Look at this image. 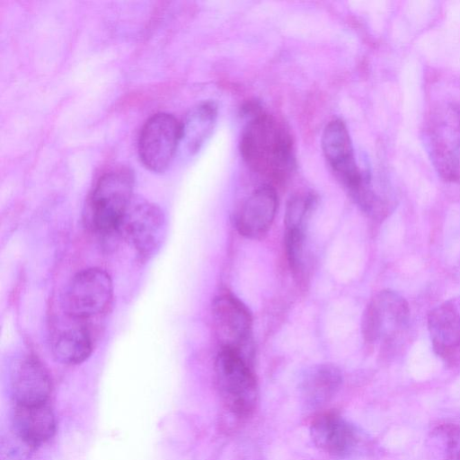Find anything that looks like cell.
I'll return each mask as SVG.
<instances>
[{
  "mask_svg": "<svg viewBox=\"0 0 460 460\" xmlns=\"http://www.w3.org/2000/svg\"><path fill=\"white\" fill-rule=\"evenodd\" d=\"M240 152L250 168L275 182L285 181L295 166L289 131L274 116L260 110L254 111L242 133Z\"/></svg>",
  "mask_w": 460,
  "mask_h": 460,
  "instance_id": "6da1fadb",
  "label": "cell"
},
{
  "mask_svg": "<svg viewBox=\"0 0 460 460\" xmlns=\"http://www.w3.org/2000/svg\"><path fill=\"white\" fill-rule=\"evenodd\" d=\"M134 176L128 168L104 172L94 183L86 199L84 221L98 234L119 232L133 200Z\"/></svg>",
  "mask_w": 460,
  "mask_h": 460,
  "instance_id": "7a4b0ae2",
  "label": "cell"
},
{
  "mask_svg": "<svg viewBox=\"0 0 460 460\" xmlns=\"http://www.w3.org/2000/svg\"><path fill=\"white\" fill-rule=\"evenodd\" d=\"M431 163L446 181L460 180V108L446 104L433 109L424 129Z\"/></svg>",
  "mask_w": 460,
  "mask_h": 460,
  "instance_id": "3957f363",
  "label": "cell"
},
{
  "mask_svg": "<svg viewBox=\"0 0 460 460\" xmlns=\"http://www.w3.org/2000/svg\"><path fill=\"white\" fill-rule=\"evenodd\" d=\"M214 368L217 386L226 407L240 418L251 415L258 400V385L249 359L233 349H221Z\"/></svg>",
  "mask_w": 460,
  "mask_h": 460,
  "instance_id": "277c9868",
  "label": "cell"
},
{
  "mask_svg": "<svg viewBox=\"0 0 460 460\" xmlns=\"http://www.w3.org/2000/svg\"><path fill=\"white\" fill-rule=\"evenodd\" d=\"M113 298L112 280L102 269L89 268L76 273L62 296L63 314L86 322L104 314Z\"/></svg>",
  "mask_w": 460,
  "mask_h": 460,
  "instance_id": "5b68a950",
  "label": "cell"
},
{
  "mask_svg": "<svg viewBox=\"0 0 460 460\" xmlns=\"http://www.w3.org/2000/svg\"><path fill=\"white\" fill-rule=\"evenodd\" d=\"M142 261L153 257L162 246L166 220L163 210L146 200L133 199L119 229Z\"/></svg>",
  "mask_w": 460,
  "mask_h": 460,
  "instance_id": "8992f818",
  "label": "cell"
},
{
  "mask_svg": "<svg viewBox=\"0 0 460 460\" xmlns=\"http://www.w3.org/2000/svg\"><path fill=\"white\" fill-rule=\"evenodd\" d=\"M181 141V123L171 114H154L144 124L137 150L142 164L155 172H164L171 164Z\"/></svg>",
  "mask_w": 460,
  "mask_h": 460,
  "instance_id": "52a82bcc",
  "label": "cell"
},
{
  "mask_svg": "<svg viewBox=\"0 0 460 460\" xmlns=\"http://www.w3.org/2000/svg\"><path fill=\"white\" fill-rule=\"evenodd\" d=\"M212 317L221 349H233L249 359L252 316L234 294L221 292L213 300Z\"/></svg>",
  "mask_w": 460,
  "mask_h": 460,
  "instance_id": "ba28073f",
  "label": "cell"
},
{
  "mask_svg": "<svg viewBox=\"0 0 460 460\" xmlns=\"http://www.w3.org/2000/svg\"><path fill=\"white\" fill-rule=\"evenodd\" d=\"M410 308L397 292L385 289L378 292L365 308L361 332L369 343L388 342L408 323Z\"/></svg>",
  "mask_w": 460,
  "mask_h": 460,
  "instance_id": "9c48e42d",
  "label": "cell"
},
{
  "mask_svg": "<svg viewBox=\"0 0 460 460\" xmlns=\"http://www.w3.org/2000/svg\"><path fill=\"white\" fill-rule=\"evenodd\" d=\"M323 155L335 177L353 197L367 178L357 164L349 133L341 119H332L322 135Z\"/></svg>",
  "mask_w": 460,
  "mask_h": 460,
  "instance_id": "30bf717a",
  "label": "cell"
},
{
  "mask_svg": "<svg viewBox=\"0 0 460 460\" xmlns=\"http://www.w3.org/2000/svg\"><path fill=\"white\" fill-rule=\"evenodd\" d=\"M434 351L447 363L460 362V297L447 300L428 315Z\"/></svg>",
  "mask_w": 460,
  "mask_h": 460,
  "instance_id": "8fae6325",
  "label": "cell"
},
{
  "mask_svg": "<svg viewBox=\"0 0 460 460\" xmlns=\"http://www.w3.org/2000/svg\"><path fill=\"white\" fill-rule=\"evenodd\" d=\"M278 205V195L271 185L257 188L237 209L234 218V227L246 238L262 237L274 221Z\"/></svg>",
  "mask_w": 460,
  "mask_h": 460,
  "instance_id": "7c38bea8",
  "label": "cell"
},
{
  "mask_svg": "<svg viewBox=\"0 0 460 460\" xmlns=\"http://www.w3.org/2000/svg\"><path fill=\"white\" fill-rule=\"evenodd\" d=\"M10 382L15 404L48 402L51 392L50 377L44 366L33 356L25 355L15 361Z\"/></svg>",
  "mask_w": 460,
  "mask_h": 460,
  "instance_id": "4fadbf2b",
  "label": "cell"
},
{
  "mask_svg": "<svg viewBox=\"0 0 460 460\" xmlns=\"http://www.w3.org/2000/svg\"><path fill=\"white\" fill-rule=\"evenodd\" d=\"M310 433L316 447L335 456L349 455L358 442L356 429L333 412L316 417L311 424Z\"/></svg>",
  "mask_w": 460,
  "mask_h": 460,
  "instance_id": "5bb4252c",
  "label": "cell"
},
{
  "mask_svg": "<svg viewBox=\"0 0 460 460\" xmlns=\"http://www.w3.org/2000/svg\"><path fill=\"white\" fill-rule=\"evenodd\" d=\"M65 316L66 324L55 330L51 336V352L62 364H80L93 351V337L85 322Z\"/></svg>",
  "mask_w": 460,
  "mask_h": 460,
  "instance_id": "9a60e30c",
  "label": "cell"
},
{
  "mask_svg": "<svg viewBox=\"0 0 460 460\" xmlns=\"http://www.w3.org/2000/svg\"><path fill=\"white\" fill-rule=\"evenodd\" d=\"M13 431L34 447L52 438L56 431V420L48 402L36 405L15 404Z\"/></svg>",
  "mask_w": 460,
  "mask_h": 460,
  "instance_id": "2e32d148",
  "label": "cell"
},
{
  "mask_svg": "<svg viewBox=\"0 0 460 460\" xmlns=\"http://www.w3.org/2000/svg\"><path fill=\"white\" fill-rule=\"evenodd\" d=\"M342 381L340 369L332 364H320L308 369L301 383L305 402L314 407L327 402L339 390Z\"/></svg>",
  "mask_w": 460,
  "mask_h": 460,
  "instance_id": "e0dca14e",
  "label": "cell"
},
{
  "mask_svg": "<svg viewBox=\"0 0 460 460\" xmlns=\"http://www.w3.org/2000/svg\"><path fill=\"white\" fill-rule=\"evenodd\" d=\"M217 119V106L206 101L192 108L181 123V141L187 149L197 153L211 135Z\"/></svg>",
  "mask_w": 460,
  "mask_h": 460,
  "instance_id": "ac0fdd59",
  "label": "cell"
},
{
  "mask_svg": "<svg viewBox=\"0 0 460 460\" xmlns=\"http://www.w3.org/2000/svg\"><path fill=\"white\" fill-rule=\"evenodd\" d=\"M316 205L317 197L313 192L302 191L290 197L284 216L285 230L306 229Z\"/></svg>",
  "mask_w": 460,
  "mask_h": 460,
  "instance_id": "d6986e66",
  "label": "cell"
},
{
  "mask_svg": "<svg viewBox=\"0 0 460 460\" xmlns=\"http://www.w3.org/2000/svg\"><path fill=\"white\" fill-rule=\"evenodd\" d=\"M306 229L285 230V252L289 267L296 278L305 270Z\"/></svg>",
  "mask_w": 460,
  "mask_h": 460,
  "instance_id": "ffe728a7",
  "label": "cell"
},
{
  "mask_svg": "<svg viewBox=\"0 0 460 460\" xmlns=\"http://www.w3.org/2000/svg\"><path fill=\"white\" fill-rule=\"evenodd\" d=\"M433 436L442 444L443 460H460V426L440 425L434 429Z\"/></svg>",
  "mask_w": 460,
  "mask_h": 460,
  "instance_id": "44dd1931",
  "label": "cell"
},
{
  "mask_svg": "<svg viewBox=\"0 0 460 460\" xmlns=\"http://www.w3.org/2000/svg\"><path fill=\"white\" fill-rule=\"evenodd\" d=\"M13 434L7 437V441L2 443V459L3 460H27L32 450L35 448L22 438Z\"/></svg>",
  "mask_w": 460,
  "mask_h": 460,
  "instance_id": "7402d4cb",
  "label": "cell"
}]
</instances>
